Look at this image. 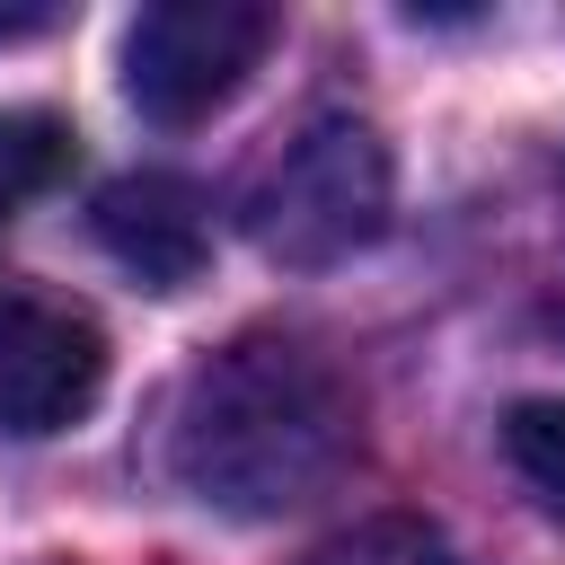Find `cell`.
I'll return each mask as SVG.
<instances>
[{
    "instance_id": "6da1fadb",
    "label": "cell",
    "mask_w": 565,
    "mask_h": 565,
    "mask_svg": "<svg viewBox=\"0 0 565 565\" xmlns=\"http://www.w3.org/2000/svg\"><path fill=\"white\" fill-rule=\"evenodd\" d=\"M353 450L344 380L291 335H238L185 371L168 415V468L203 512L274 521L300 512Z\"/></svg>"
},
{
    "instance_id": "7a4b0ae2",
    "label": "cell",
    "mask_w": 565,
    "mask_h": 565,
    "mask_svg": "<svg viewBox=\"0 0 565 565\" xmlns=\"http://www.w3.org/2000/svg\"><path fill=\"white\" fill-rule=\"evenodd\" d=\"M388 141L362 124V115H309L238 194V221L247 238L274 256V265H344L353 247H371L388 230Z\"/></svg>"
},
{
    "instance_id": "3957f363",
    "label": "cell",
    "mask_w": 565,
    "mask_h": 565,
    "mask_svg": "<svg viewBox=\"0 0 565 565\" xmlns=\"http://www.w3.org/2000/svg\"><path fill=\"white\" fill-rule=\"evenodd\" d=\"M265 44H274V9L256 0H159L124 35V97L168 132L203 124L247 88Z\"/></svg>"
},
{
    "instance_id": "277c9868",
    "label": "cell",
    "mask_w": 565,
    "mask_h": 565,
    "mask_svg": "<svg viewBox=\"0 0 565 565\" xmlns=\"http://www.w3.org/2000/svg\"><path fill=\"white\" fill-rule=\"evenodd\" d=\"M106 388V335L88 309L44 291H0V433L44 441L79 424Z\"/></svg>"
},
{
    "instance_id": "5b68a950",
    "label": "cell",
    "mask_w": 565,
    "mask_h": 565,
    "mask_svg": "<svg viewBox=\"0 0 565 565\" xmlns=\"http://www.w3.org/2000/svg\"><path fill=\"white\" fill-rule=\"evenodd\" d=\"M88 221H97V247L150 291H185L203 274V256H212V203H203V185H185L168 168L115 177Z\"/></svg>"
},
{
    "instance_id": "8992f818",
    "label": "cell",
    "mask_w": 565,
    "mask_h": 565,
    "mask_svg": "<svg viewBox=\"0 0 565 565\" xmlns=\"http://www.w3.org/2000/svg\"><path fill=\"white\" fill-rule=\"evenodd\" d=\"M79 168V132L53 106H0V212L53 194Z\"/></svg>"
},
{
    "instance_id": "52a82bcc",
    "label": "cell",
    "mask_w": 565,
    "mask_h": 565,
    "mask_svg": "<svg viewBox=\"0 0 565 565\" xmlns=\"http://www.w3.org/2000/svg\"><path fill=\"white\" fill-rule=\"evenodd\" d=\"M300 565H459V547H450V530L424 521V512H371V521L318 539Z\"/></svg>"
},
{
    "instance_id": "ba28073f",
    "label": "cell",
    "mask_w": 565,
    "mask_h": 565,
    "mask_svg": "<svg viewBox=\"0 0 565 565\" xmlns=\"http://www.w3.org/2000/svg\"><path fill=\"white\" fill-rule=\"evenodd\" d=\"M503 459L521 468V486L539 503L565 512V397H521L503 415Z\"/></svg>"
},
{
    "instance_id": "9c48e42d",
    "label": "cell",
    "mask_w": 565,
    "mask_h": 565,
    "mask_svg": "<svg viewBox=\"0 0 565 565\" xmlns=\"http://www.w3.org/2000/svg\"><path fill=\"white\" fill-rule=\"evenodd\" d=\"M44 26H53V9H0V44L9 35H44Z\"/></svg>"
},
{
    "instance_id": "30bf717a",
    "label": "cell",
    "mask_w": 565,
    "mask_h": 565,
    "mask_svg": "<svg viewBox=\"0 0 565 565\" xmlns=\"http://www.w3.org/2000/svg\"><path fill=\"white\" fill-rule=\"evenodd\" d=\"M556 185H565V168H556Z\"/></svg>"
}]
</instances>
